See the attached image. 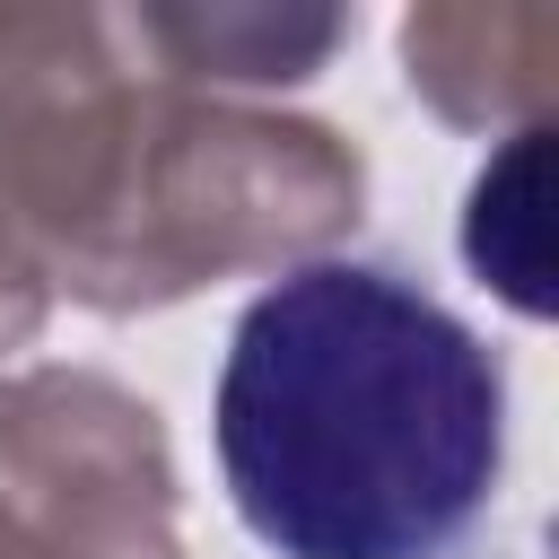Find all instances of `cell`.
I'll list each match as a JSON object with an SVG mask.
<instances>
[{
    "label": "cell",
    "mask_w": 559,
    "mask_h": 559,
    "mask_svg": "<svg viewBox=\"0 0 559 559\" xmlns=\"http://www.w3.org/2000/svg\"><path fill=\"white\" fill-rule=\"evenodd\" d=\"M367 157L314 122L175 79L140 9L0 0V227L44 288L157 314L245 271L323 262Z\"/></svg>",
    "instance_id": "6da1fadb"
},
{
    "label": "cell",
    "mask_w": 559,
    "mask_h": 559,
    "mask_svg": "<svg viewBox=\"0 0 559 559\" xmlns=\"http://www.w3.org/2000/svg\"><path fill=\"white\" fill-rule=\"evenodd\" d=\"M210 437L262 550L445 559L498 498L507 376L419 280L323 253L245 306Z\"/></svg>",
    "instance_id": "7a4b0ae2"
},
{
    "label": "cell",
    "mask_w": 559,
    "mask_h": 559,
    "mask_svg": "<svg viewBox=\"0 0 559 559\" xmlns=\"http://www.w3.org/2000/svg\"><path fill=\"white\" fill-rule=\"evenodd\" d=\"M0 559H183L166 419L105 367L0 376Z\"/></svg>",
    "instance_id": "3957f363"
},
{
    "label": "cell",
    "mask_w": 559,
    "mask_h": 559,
    "mask_svg": "<svg viewBox=\"0 0 559 559\" xmlns=\"http://www.w3.org/2000/svg\"><path fill=\"white\" fill-rule=\"evenodd\" d=\"M559 70V17L550 9H411L402 17V79L445 122H542Z\"/></svg>",
    "instance_id": "277c9868"
},
{
    "label": "cell",
    "mask_w": 559,
    "mask_h": 559,
    "mask_svg": "<svg viewBox=\"0 0 559 559\" xmlns=\"http://www.w3.org/2000/svg\"><path fill=\"white\" fill-rule=\"evenodd\" d=\"M148 52L192 87H288L349 44V17H271V9H140Z\"/></svg>",
    "instance_id": "5b68a950"
},
{
    "label": "cell",
    "mask_w": 559,
    "mask_h": 559,
    "mask_svg": "<svg viewBox=\"0 0 559 559\" xmlns=\"http://www.w3.org/2000/svg\"><path fill=\"white\" fill-rule=\"evenodd\" d=\"M44 314H52V288H44V271L26 262V245L0 227V367L44 332Z\"/></svg>",
    "instance_id": "8992f818"
}]
</instances>
